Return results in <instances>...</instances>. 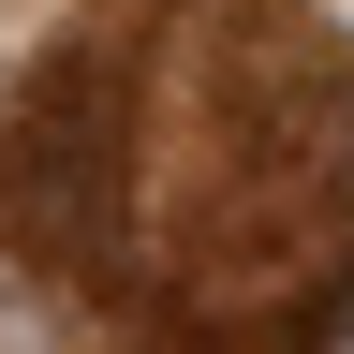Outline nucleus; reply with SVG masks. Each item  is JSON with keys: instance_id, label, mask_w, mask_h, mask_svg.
Returning <instances> with one entry per match:
<instances>
[{"instance_id": "2", "label": "nucleus", "mask_w": 354, "mask_h": 354, "mask_svg": "<svg viewBox=\"0 0 354 354\" xmlns=\"http://www.w3.org/2000/svg\"><path fill=\"white\" fill-rule=\"evenodd\" d=\"M148 0L44 44V74L0 118V251L44 281H118L133 251V88H148Z\"/></svg>"}, {"instance_id": "1", "label": "nucleus", "mask_w": 354, "mask_h": 354, "mask_svg": "<svg viewBox=\"0 0 354 354\" xmlns=\"http://www.w3.org/2000/svg\"><path fill=\"white\" fill-rule=\"evenodd\" d=\"M339 251H354V59L339 15L310 0H251V30L207 44V162H192V266L207 310L251 295H325L339 310Z\"/></svg>"}]
</instances>
